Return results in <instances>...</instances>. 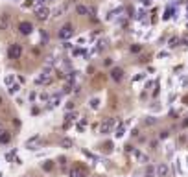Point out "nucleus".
<instances>
[{
	"mask_svg": "<svg viewBox=\"0 0 188 177\" xmlns=\"http://www.w3.org/2000/svg\"><path fill=\"white\" fill-rule=\"evenodd\" d=\"M9 140H11V135H9V131H2V133H0V144H8Z\"/></svg>",
	"mask_w": 188,
	"mask_h": 177,
	"instance_id": "obj_1",
	"label": "nucleus"
},
{
	"mask_svg": "<svg viewBox=\"0 0 188 177\" xmlns=\"http://www.w3.org/2000/svg\"><path fill=\"white\" fill-rule=\"evenodd\" d=\"M2 131H4V125H2V124H0V133H2Z\"/></svg>",
	"mask_w": 188,
	"mask_h": 177,
	"instance_id": "obj_3",
	"label": "nucleus"
},
{
	"mask_svg": "<svg viewBox=\"0 0 188 177\" xmlns=\"http://www.w3.org/2000/svg\"><path fill=\"white\" fill-rule=\"evenodd\" d=\"M83 175H85V174H83L79 168H72V170H70V177H83Z\"/></svg>",
	"mask_w": 188,
	"mask_h": 177,
	"instance_id": "obj_2",
	"label": "nucleus"
}]
</instances>
